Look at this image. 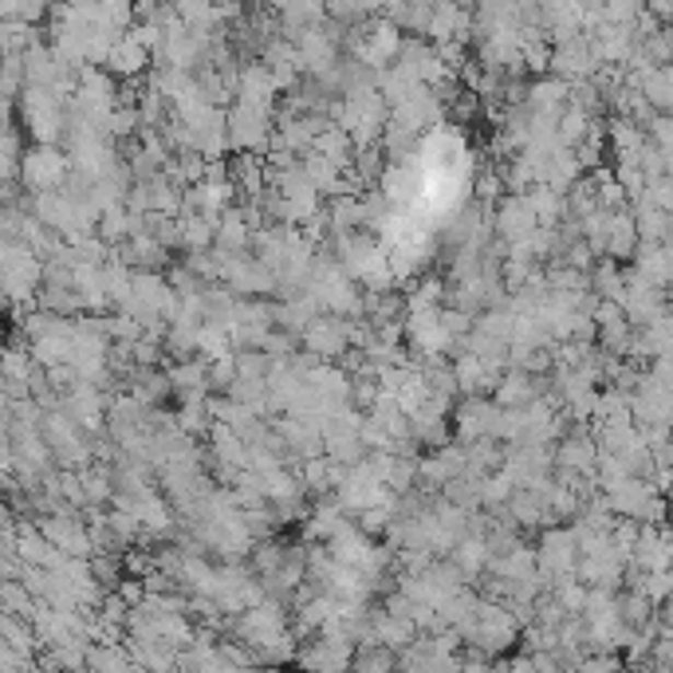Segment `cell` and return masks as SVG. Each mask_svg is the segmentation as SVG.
Segmentation results:
<instances>
[{"instance_id": "obj_1", "label": "cell", "mask_w": 673, "mask_h": 673, "mask_svg": "<svg viewBox=\"0 0 673 673\" xmlns=\"http://www.w3.org/2000/svg\"><path fill=\"white\" fill-rule=\"evenodd\" d=\"M520 635H524V623L517 618V611L500 599H485L480 595V606H477V618L461 630L468 646H480L485 654H504L512 646H520Z\"/></svg>"}, {"instance_id": "obj_2", "label": "cell", "mask_w": 673, "mask_h": 673, "mask_svg": "<svg viewBox=\"0 0 673 673\" xmlns=\"http://www.w3.org/2000/svg\"><path fill=\"white\" fill-rule=\"evenodd\" d=\"M229 118V138H233V150H248V154H268L276 135V111L264 107V103H248V98H236L233 107L224 111Z\"/></svg>"}, {"instance_id": "obj_3", "label": "cell", "mask_w": 673, "mask_h": 673, "mask_svg": "<svg viewBox=\"0 0 673 673\" xmlns=\"http://www.w3.org/2000/svg\"><path fill=\"white\" fill-rule=\"evenodd\" d=\"M71 182V154L48 142H32L20 162V186L28 194H44V189H63Z\"/></svg>"}, {"instance_id": "obj_4", "label": "cell", "mask_w": 673, "mask_h": 673, "mask_svg": "<svg viewBox=\"0 0 673 673\" xmlns=\"http://www.w3.org/2000/svg\"><path fill=\"white\" fill-rule=\"evenodd\" d=\"M406 343L418 359H445V355L461 351V339L445 327L441 308H418L406 312Z\"/></svg>"}, {"instance_id": "obj_5", "label": "cell", "mask_w": 673, "mask_h": 673, "mask_svg": "<svg viewBox=\"0 0 673 673\" xmlns=\"http://www.w3.org/2000/svg\"><path fill=\"white\" fill-rule=\"evenodd\" d=\"M536 564L544 571L547 587L564 583V579H576L579 576V539L571 527H544L539 532V547H536Z\"/></svg>"}, {"instance_id": "obj_6", "label": "cell", "mask_w": 673, "mask_h": 673, "mask_svg": "<svg viewBox=\"0 0 673 673\" xmlns=\"http://www.w3.org/2000/svg\"><path fill=\"white\" fill-rule=\"evenodd\" d=\"M224 256V276L221 283H229L236 295H276L280 292V272L272 264H264L260 256L248 253H221Z\"/></svg>"}, {"instance_id": "obj_7", "label": "cell", "mask_w": 673, "mask_h": 673, "mask_svg": "<svg viewBox=\"0 0 673 673\" xmlns=\"http://www.w3.org/2000/svg\"><path fill=\"white\" fill-rule=\"evenodd\" d=\"M36 524H39V532H44L56 547H63L68 556H79V559L95 556V539H91V527L79 520V508H56L48 517H39Z\"/></svg>"}, {"instance_id": "obj_8", "label": "cell", "mask_w": 673, "mask_h": 673, "mask_svg": "<svg viewBox=\"0 0 673 673\" xmlns=\"http://www.w3.org/2000/svg\"><path fill=\"white\" fill-rule=\"evenodd\" d=\"M303 347L312 355H320L323 362L332 359H343V355L355 347V320H347V315H332L323 312L320 320L303 332Z\"/></svg>"}, {"instance_id": "obj_9", "label": "cell", "mask_w": 673, "mask_h": 673, "mask_svg": "<svg viewBox=\"0 0 673 673\" xmlns=\"http://www.w3.org/2000/svg\"><path fill=\"white\" fill-rule=\"evenodd\" d=\"M500 402L485 398V394H465L461 406L453 410V438L461 445H473L480 438H492V421H497Z\"/></svg>"}, {"instance_id": "obj_10", "label": "cell", "mask_w": 673, "mask_h": 673, "mask_svg": "<svg viewBox=\"0 0 673 673\" xmlns=\"http://www.w3.org/2000/svg\"><path fill=\"white\" fill-rule=\"evenodd\" d=\"M492 229L497 236H504L508 244L512 241H524L539 229V213L532 206V197L527 194H504L497 206V217H492Z\"/></svg>"}, {"instance_id": "obj_11", "label": "cell", "mask_w": 673, "mask_h": 673, "mask_svg": "<svg viewBox=\"0 0 673 673\" xmlns=\"http://www.w3.org/2000/svg\"><path fill=\"white\" fill-rule=\"evenodd\" d=\"M150 63H154V51H150L147 44L135 36V32H123V36L115 39V48H111V56H107V63H103V68H107L115 79H127V83H135V79L147 76Z\"/></svg>"}, {"instance_id": "obj_12", "label": "cell", "mask_w": 673, "mask_h": 673, "mask_svg": "<svg viewBox=\"0 0 673 673\" xmlns=\"http://www.w3.org/2000/svg\"><path fill=\"white\" fill-rule=\"evenodd\" d=\"M544 391H552L544 374L536 379V374L524 371V367H508V371L500 374V382H497V391H492V398H497L500 406H517V410H524V406H532V402H536Z\"/></svg>"}, {"instance_id": "obj_13", "label": "cell", "mask_w": 673, "mask_h": 673, "mask_svg": "<svg viewBox=\"0 0 673 673\" xmlns=\"http://www.w3.org/2000/svg\"><path fill=\"white\" fill-rule=\"evenodd\" d=\"M276 95H280V83H276L272 68L256 59V63H241V79H236V98H248V103H264V107H276Z\"/></svg>"}, {"instance_id": "obj_14", "label": "cell", "mask_w": 673, "mask_h": 673, "mask_svg": "<svg viewBox=\"0 0 673 673\" xmlns=\"http://www.w3.org/2000/svg\"><path fill=\"white\" fill-rule=\"evenodd\" d=\"M268 9L280 16L283 36H295L308 24H323L327 20V0H268Z\"/></svg>"}, {"instance_id": "obj_15", "label": "cell", "mask_w": 673, "mask_h": 673, "mask_svg": "<svg viewBox=\"0 0 673 673\" xmlns=\"http://www.w3.org/2000/svg\"><path fill=\"white\" fill-rule=\"evenodd\" d=\"M453 371H457V386L461 394H485V391H497L500 374L488 367L485 359H480L477 351H468V347H461L457 359H453Z\"/></svg>"}, {"instance_id": "obj_16", "label": "cell", "mask_w": 673, "mask_h": 673, "mask_svg": "<svg viewBox=\"0 0 673 673\" xmlns=\"http://www.w3.org/2000/svg\"><path fill=\"white\" fill-rule=\"evenodd\" d=\"M323 315V303L315 300L312 292H295V295H283L276 303V327H288V332L303 335L312 327L315 320Z\"/></svg>"}, {"instance_id": "obj_17", "label": "cell", "mask_w": 673, "mask_h": 673, "mask_svg": "<svg viewBox=\"0 0 673 673\" xmlns=\"http://www.w3.org/2000/svg\"><path fill=\"white\" fill-rule=\"evenodd\" d=\"M571 103V79L564 76H544L536 83H527V107L544 111V115H564Z\"/></svg>"}, {"instance_id": "obj_18", "label": "cell", "mask_w": 673, "mask_h": 673, "mask_svg": "<svg viewBox=\"0 0 673 673\" xmlns=\"http://www.w3.org/2000/svg\"><path fill=\"white\" fill-rule=\"evenodd\" d=\"M638 244H642V236H638V221L630 209H615L611 213V233H606V256H615V260H635Z\"/></svg>"}, {"instance_id": "obj_19", "label": "cell", "mask_w": 673, "mask_h": 673, "mask_svg": "<svg viewBox=\"0 0 673 673\" xmlns=\"http://www.w3.org/2000/svg\"><path fill=\"white\" fill-rule=\"evenodd\" d=\"M253 221L244 217L241 206H233L229 213L217 221V244L213 248H221V253H248L253 248Z\"/></svg>"}, {"instance_id": "obj_20", "label": "cell", "mask_w": 673, "mask_h": 673, "mask_svg": "<svg viewBox=\"0 0 673 673\" xmlns=\"http://www.w3.org/2000/svg\"><path fill=\"white\" fill-rule=\"evenodd\" d=\"M449 559H453V564H457L461 571H465L468 583H477V579L488 571V559H492V547H488V539H485V536H473V532H468V536H461V539H457V547L449 552Z\"/></svg>"}, {"instance_id": "obj_21", "label": "cell", "mask_w": 673, "mask_h": 673, "mask_svg": "<svg viewBox=\"0 0 673 673\" xmlns=\"http://www.w3.org/2000/svg\"><path fill=\"white\" fill-rule=\"evenodd\" d=\"M327 217H332V236L335 233H355V229H367L362 194H339L335 201H327Z\"/></svg>"}, {"instance_id": "obj_22", "label": "cell", "mask_w": 673, "mask_h": 673, "mask_svg": "<svg viewBox=\"0 0 673 673\" xmlns=\"http://www.w3.org/2000/svg\"><path fill=\"white\" fill-rule=\"evenodd\" d=\"M170 371V382H174L177 394H189V391H213L209 386V359H177L174 367H166Z\"/></svg>"}, {"instance_id": "obj_23", "label": "cell", "mask_w": 673, "mask_h": 673, "mask_svg": "<svg viewBox=\"0 0 673 673\" xmlns=\"http://www.w3.org/2000/svg\"><path fill=\"white\" fill-rule=\"evenodd\" d=\"M182 241H186V253H201V248H213L217 244V221L206 213H182Z\"/></svg>"}, {"instance_id": "obj_24", "label": "cell", "mask_w": 673, "mask_h": 673, "mask_svg": "<svg viewBox=\"0 0 673 673\" xmlns=\"http://www.w3.org/2000/svg\"><path fill=\"white\" fill-rule=\"evenodd\" d=\"M635 221L642 241H665L673 233V213L650 206V201H635Z\"/></svg>"}, {"instance_id": "obj_25", "label": "cell", "mask_w": 673, "mask_h": 673, "mask_svg": "<svg viewBox=\"0 0 673 673\" xmlns=\"http://www.w3.org/2000/svg\"><path fill=\"white\" fill-rule=\"evenodd\" d=\"M288 547H292V544H280V539L264 536V539H256L248 564H253L256 576H276V571L283 567V559H288Z\"/></svg>"}, {"instance_id": "obj_26", "label": "cell", "mask_w": 673, "mask_h": 673, "mask_svg": "<svg viewBox=\"0 0 673 673\" xmlns=\"http://www.w3.org/2000/svg\"><path fill=\"white\" fill-rule=\"evenodd\" d=\"M591 123H595L591 111L579 107L576 98H571V103L564 107V115H559V138H564L567 147H579V142L587 138V130H591Z\"/></svg>"}, {"instance_id": "obj_27", "label": "cell", "mask_w": 673, "mask_h": 673, "mask_svg": "<svg viewBox=\"0 0 673 673\" xmlns=\"http://www.w3.org/2000/svg\"><path fill=\"white\" fill-rule=\"evenodd\" d=\"M355 670H398V650L386 642H359L355 650Z\"/></svg>"}, {"instance_id": "obj_28", "label": "cell", "mask_w": 673, "mask_h": 673, "mask_svg": "<svg viewBox=\"0 0 673 673\" xmlns=\"http://www.w3.org/2000/svg\"><path fill=\"white\" fill-rule=\"evenodd\" d=\"M224 351H233V339H229V327H224V323L206 320V323H201V339H197V355L213 362V359H221Z\"/></svg>"}, {"instance_id": "obj_29", "label": "cell", "mask_w": 673, "mask_h": 673, "mask_svg": "<svg viewBox=\"0 0 673 673\" xmlns=\"http://www.w3.org/2000/svg\"><path fill=\"white\" fill-rule=\"evenodd\" d=\"M0 12H4V20H28V24H39V20L51 12V0H0Z\"/></svg>"}, {"instance_id": "obj_30", "label": "cell", "mask_w": 673, "mask_h": 673, "mask_svg": "<svg viewBox=\"0 0 673 673\" xmlns=\"http://www.w3.org/2000/svg\"><path fill=\"white\" fill-rule=\"evenodd\" d=\"M615 177H618V182H623L626 194H630V206H635L638 197L646 194V186H650V177L642 174V166H638V162H618V166H615Z\"/></svg>"}, {"instance_id": "obj_31", "label": "cell", "mask_w": 673, "mask_h": 673, "mask_svg": "<svg viewBox=\"0 0 673 673\" xmlns=\"http://www.w3.org/2000/svg\"><path fill=\"white\" fill-rule=\"evenodd\" d=\"M236 379V351H224L221 359L209 362V386L213 391H229Z\"/></svg>"}, {"instance_id": "obj_32", "label": "cell", "mask_w": 673, "mask_h": 673, "mask_svg": "<svg viewBox=\"0 0 673 673\" xmlns=\"http://www.w3.org/2000/svg\"><path fill=\"white\" fill-rule=\"evenodd\" d=\"M626 201H630V194L623 189V182L618 177H606V182H599V206L603 209H626Z\"/></svg>"}, {"instance_id": "obj_33", "label": "cell", "mask_w": 673, "mask_h": 673, "mask_svg": "<svg viewBox=\"0 0 673 673\" xmlns=\"http://www.w3.org/2000/svg\"><path fill=\"white\" fill-rule=\"evenodd\" d=\"M626 658H615V654H595V658H579V670H618Z\"/></svg>"}, {"instance_id": "obj_34", "label": "cell", "mask_w": 673, "mask_h": 673, "mask_svg": "<svg viewBox=\"0 0 673 673\" xmlns=\"http://www.w3.org/2000/svg\"><path fill=\"white\" fill-rule=\"evenodd\" d=\"M63 4H76V9H83V4H95V0H63Z\"/></svg>"}, {"instance_id": "obj_35", "label": "cell", "mask_w": 673, "mask_h": 673, "mask_svg": "<svg viewBox=\"0 0 673 673\" xmlns=\"http://www.w3.org/2000/svg\"><path fill=\"white\" fill-rule=\"evenodd\" d=\"M670 63H673V59H670Z\"/></svg>"}]
</instances>
